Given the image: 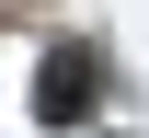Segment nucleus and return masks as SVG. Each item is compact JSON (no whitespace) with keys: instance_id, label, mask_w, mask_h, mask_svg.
<instances>
[{"instance_id":"1","label":"nucleus","mask_w":149,"mask_h":138,"mask_svg":"<svg viewBox=\"0 0 149 138\" xmlns=\"http://www.w3.org/2000/svg\"><path fill=\"white\" fill-rule=\"evenodd\" d=\"M92 81H103L92 46H46V69H35V115H46V127H80V115H92Z\"/></svg>"}]
</instances>
